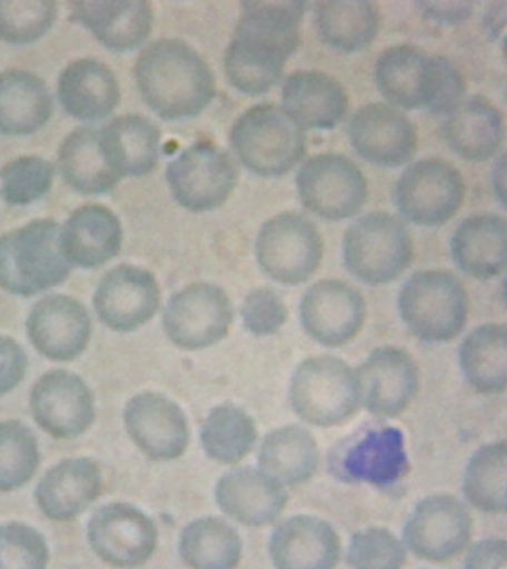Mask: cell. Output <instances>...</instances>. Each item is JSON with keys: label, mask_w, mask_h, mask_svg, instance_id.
<instances>
[{"label": "cell", "mask_w": 507, "mask_h": 569, "mask_svg": "<svg viewBox=\"0 0 507 569\" xmlns=\"http://www.w3.org/2000/svg\"><path fill=\"white\" fill-rule=\"evenodd\" d=\"M306 8V2L240 3L242 12L225 56L231 87L258 97L280 82L288 58L300 48Z\"/></svg>", "instance_id": "1"}, {"label": "cell", "mask_w": 507, "mask_h": 569, "mask_svg": "<svg viewBox=\"0 0 507 569\" xmlns=\"http://www.w3.org/2000/svg\"><path fill=\"white\" fill-rule=\"evenodd\" d=\"M133 76L142 101L163 120L196 118L217 96L216 76L181 39H158L137 58Z\"/></svg>", "instance_id": "2"}, {"label": "cell", "mask_w": 507, "mask_h": 569, "mask_svg": "<svg viewBox=\"0 0 507 569\" xmlns=\"http://www.w3.org/2000/svg\"><path fill=\"white\" fill-rule=\"evenodd\" d=\"M374 78L387 104L447 116L467 97L465 74L453 60L400 43L378 56Z\"/></svg>", "instance_id": "3"}, {"label": "cell", "mask_w": 507, "mask_h": 569, "mask_svg": "<svg viewBox=\"0 0 507 569\" xmlns=\"http://www.w3.org/2000/svg\"><path fill=\"white\" fill-rule=\"evenodd\" d=\"M60 224L39 218L0 236V288L31 297L66 282L71 266L62 253Z\"/></svg>", "instance_id": "4"}, {"label": "cell", "mask_w": 507, "mask_h": 569, "mask_svg": "<svg viewBox=\"0 0 507 569\" xmlns=\"http://www.w3.org/2000/svg\"><path fill=\"white\" fill-rule=\"evenodd\" d=\"M236 158L248 171L266 178L282 177L306 154V129L275 102L243 111L230 129Z\"/></svg>", "instance_id": "5"}, {"label": "cell", "mask_w": 507, "mask_h": 569, "mask_svg": "<svg viewBox=\"0 0 507 569\" xmlns=\"http://www.w3.org/2000/svg\"><path fill=\"white\" fill-rule=\"evenodd\" d=\"M398 311L408 331L425 342H447L465 331L469 296L451 271L418 270L398 296Z\"/></svg>", "instance_id": "6"}, {"label": "cell", "mask_w": 507, "mask_h": 569, "mask_svg": "<svg viewBox=\"0 0 507 569\" xmlns=\"http://www.w3.org/2000/svg\"><path fill=\"white\" fill-rule=\"evenodd\" d=\"M288 399L294 413L307 425H342L362 407L358 372L334 356H311L294 371Z\"/></svg>", "instance_id": "7"}, {"label": "cell", "mask_w": 507, "mask_h": 569, "mask_svg": "<svg viewBox=\"0 0 507 569\" xmlns=\"http://www.w3.org/2000/svg\"><path fill=\"white\" fill-rule=\"evenodd\" d=\"M346 269L371 287L394 282L411 264L414 242L399 217L369 212L346 230L342 240Z\"/></svg>", "instance_id": "8"}, {"label": "cell", "mask_w": 507, "mask_h": 569, "mask_svg": "<svg viewBox=\"0 0 507 569\" xmlns=\"http://www.w3.org/2000/svg\"><path fill=\"white\" fill-rule=\"evenodd\" d=\"M256 258L262 273L271 280L297 287L319 269L324 258L322 236L302 213H278L258 231Z\"/></svg>", "instance_id": "9"}, {"label": "cell", "mask_w": 507, "mask_h": 569, "mask_svg": "<svg viewBox=\"0 0 507 569\" xmlns=\"http://www.w3.org/2000/svg\"><path fill=\"white\" fill-rule=\"evenodd\" d=\"M465 198V177L448 160L439 158L409 163L394 191L400 217L420 227L447 224L460 211Z\"/></svg>", "instance_id": "10"}, {"label": "cell", "mask_w": 507, "mask_h": 569, "mask_svg": "<svg viewBox=\"0 0 507 569\" xmlns=\"http://www.w3.org/2000/svg\"><path fill=\"white\" fill-rule=\"evenodd\" d=\"M296 184L302 207L324 220L355 217L368 199V182L358 163L341 153H319L298 169Z\"/></svg>", "instance_id": "11"}, {"label": "cell", "mask_w": 507, "mask_h": 569, "mask_svg": "<svg viewBox=\"0 0 507 569\" xmlns=\"http://www.w3.org/2000/svg\"><path fill=\"white\" fill-rule=\"evenodd\" d=\"M162 320L168 340L178 349L203 350L229 336L233 305L218 284L190 283L169 298Z\"/></svg>", "instance_id": "12"}, {"label": "cell", "mask_w": 507, "mask_h": 569, "mask_svg": "<svg viewBox=\"0 0 507 569\" xmlns=\"http://www.w3.org/2000/svg\"><path fill=\"white\" fill-rule=\"evenodd\" d=\"M172 198L191 212L222 207L233 193L238 169L229 153L211 141H198L182 150L167 168Z\"/></svg>", "instance_id": "13"}, {"label": "cell", "mask_w": 507, "mask_h": 569, "mask_svg": "<svg viewBox=\"0 0 507 569\" xmlns=\"http://www.w3.org/2000/svg\"><path fill=\"white\" fill-rule=\"evenodd\" d=\"M89 547L110 567L132 569L149 562L159 545L155 520L129 502H109L89 519Z\"/></svg>", "instance_id": "14"}, {"label": "cell", "mask_w": 507, "mask_h": 569, "mask_svg": "<svg viewBox=\"0 0 507 569\" xmlns=\"http://www.w3.org/2000/svg\"><path fill=\"white\" fill-rule=\"evenodd\" d=\"M474 522L458 498L438 493L422 498L404 527V545L427 562H447L470 545Z\"/></svg>", "instance_id": "15"}, {"label": "cell", "mask_w": 507, "mask_h": 569, "mask_svg": "<svg viewBox=\"0 0 507 569\" xmlns=\"http://www.w3.org/2000/svg\"><path fill=\"white\" fill-rule=\"evenodd\" d=\"M30 411L52 438L74 439L96 421V396L78 373L52 369L31 387Z\"/></svg>", "instance_id": "16"}, {"label": "cell", "mask_w": 507, "mask_h": 569, "mask_svg": "<svg viewBox=\"0 0 507 569\" xmlns=\"http://www.w3.org/2000/svg\"><path fill=\"white\" fill-rule=\"evenodd\" d=\"M92 302L105 327L116 332H133L158 313L159 282L149 270L119 264L102 276Z\"/></svg>", "instance_id": "17"}, {"label": "cell", "mask_w": 507, "mask_h": 569, "mask_svg": "<svg viewBox=\"0 0 507 569\" xmlns=\"http://www.w3.org/2000/svg\"><path fill=\"white\" fill-rule=\"evenodd\" d=\"M367 318V302L359 289L340 279L311 284L300 301V322L307 336L325 347L354 340Z\"/></svg>", "instance_id": "18"}, {"label": "cell", "mask_w": 507, "mask_h": 569, "mask_svg": "<svg viewBox=\"0 0 507 569\" xmlns=\"http://www.w3.org/2000/svg\"><path fill=\"white\" fill-rule=\"evenodd\" d=\"M123 425L129 438L150 460H177L189 447L190 429L185 411L158 391L132 396L125 405Z\"/></svg>", "instance_id": "19"}, {"label": "cell", "mask_w": 507, "mask_h": 569, "mask_svg": "<svg viewBox=\"0 0 507 569\" xmlns=\"http://www.w3.org/2000/svg\"><path fill=\"white\" fill-rule=\"evenodd\" d=\"M347 131L356 153L377 167H404L417 153L416 124L402 110L387 102L360 107L351 116Z\"/></svg>", "instance_id": "20"}, {"label": "cell", "mask_w": 507, "mask_h": 569, "mask_svg": "<svg viewBox=\"0 0 507 569\" xmlns=\"http://www.w3.org/2000/svg\"><path fill=\"white\" fill-rule=\"evenodd\" d=\"M27 337L39 355L53 362H70L87 350L92 336L91 316L74 297L53 293L31 307Z\"/></svg>", "instance_id": "21"}, {"label": "cell", "mask_w": 507, "mask_h": 569, "mask_svg": "<svg viewBox=\"0 0 507 569\" xmlns=\"http://www.w3.org/2000/svg\"><path fill=\"white\" fill-rule=\"evenodd\" d=\"M356 372L362 391V407L374 417H399L420 389L417 362L399 347H378Z\"/></svg>", "instance_id": "22"}, {"label": "cell", "mask_w": 507, "mask_h": 569, "mask_svg": "<svg viewBox=\"0 0 507 569\" xmlns=\"http://www.w3.org/2000/svg\"><path fill=\"white\" fill-rule=\"evenodd\" d=\"M331 466L345 482L389 488L408 473L404 433L395 427L364 431L337 452Z\"/></svg>", "instance_id": "23"}, {"label": "cell", "mask_w": 507, "mask_h": 569, "mask_svg": "<svg viewBox=\"0 0 507 569\" xmlns=\"http://www.w3.org/2000/svg\"><path fill=\"white\" fill-rule=\"evenodd\" d=\"M269 556L275 569H334L340 562L341 540L328 520L296 515L276 525Z\"/></svg>", "instance_id": "24"}, {"label": "cell", "mask_w": 507, "mask_h": 569, "mask_svg": "<svg viewBox=\"0 0 507 569\" xmlns=\"http://www.w3.org/2000/svg\"><path fill=\"white\" fill-rule=\"evenodd\" d=\"M216 502L227 518L245 527L260 528L276 522L284 513L288 492L260 467H239L218 479Z\"/></svg>", "instance_id": "25"}, {"label": "cell", "mask_w": 507, "mask_h": 569, "mask_svg": "<svg viewBox=\"0 0 507 569\" xmlns=\"http://www.w3.org/2000/svg\"><path fill=\"white\" fill-rule=\"evenodd\" d=\"M70 20L91 31L110 51H136L153 30L155 13L145 0H80L70 3Z\"/></svg>", "instance_id": "26"}, {"label": "cell", "mask_w": 507, "mask_h": 569, "mask_svg": "<svg viewBox=\"0 0 507 569\" xmlns=\"http://www.w3.org/2000/svg\"><path fill=\"white\" fill-rule=\"evenodd\" d=\"M102 492V471L89 457L66 458L42 476L34 491L36 505L53 522H69L82 515Z\"/></svg>", "instance_id": "27"}, {"label": "cell", "mask_w": 507, "mask_h": 569, "mask_svg": "<svg viewBox=\"0 0 507 569\" xmlns=\"http://www.w3.org/2000/svg\"><path fill=\"white\" fill-rule=\"evenodd\" d=\"M449 253L463 274L491 280L507 273V218L476 212L458 222L449 239Z\"/></svg>", "instance_id": "28"}, {"label": "cell", "mask_w": 507, "mask_h": 569, "mask_svg": "<svg viewBox=\"0 0 507 569\" xmlns=\"http://www.w3.org/2000/svg\"><path fill=\"white\" fill-rule=\"evenodd\" d=\"M443 136L458 158L487 162L501 153L506 140L505 116L493 101L476 93L445 116Z\"/></svg>", "instance_id": "29"}, {"label": "cell", "mask_w": 507, "mask_h": 569, "mask_svg": "<svg viewBox=\"0 0 507 569\" xmlns=\"http://www.w3.org/2000/svg\"><path fill=\"white\" fill-rule=\"evenodd\" d=\"M282 107L302 128L327 131L346 119L349 96L331 74L319 70H300L285 79Z\"/></svg>", "instance_id": "30"}, {"label": "cell", "mask_w": 507, "mask_h": 569, "mask_svg": "<svg viewBox=\"0 0 507 569\" xmlns=\"http://www.w3.org/2000/svg\"><path fill=\"white\" fill-rule=\"evenodd\" d=\"M123 230L116 213L102 204L76 209L60 234L62 253L70 266L97 269L122 248Z\"/></svg>", "instance_id": "31"}, {"label": "cell", "mask_w": 507, "mask_h": 569, "mask_svg": "<svg viewBox=\"0 0 507 569\" xmlns=\"http://www.w3.org/2000/svg\"><path fill=\"white\" fill-rule=\"evenodd\" d=\"M58 100L71 118L97 122L109 118L120 102L118 79L96 58H79L61 71Z\"/></svg>", "instance_id": "32"}, {"label": "cell", "mask_w": 507, "mask_h": 569, "mask_svg": "<svg viewBox=\"0 0 507 569\" xmlns=\"http://www.w3.org/2000/svg\"><path fill=\"white\" fill-rule=\"evenodd\" d=\"M160 129L142 114H123L100 129L102 154L111 171L125 177H145L158 164Z\"/></svg>", "instance_id": "33"}, {"label": "cell", "mask_w": 507, "mask_h": 569, "mask_svg": "<svg viewBox=\"0 0 507 569\" xmlns=\"http://www.w3.org/2000/svg\"><path fill=\"white\" fill-rule=\"evenodd\" d=\"M53 102L43 80L30 71H0V133L22 137L51 119Z\"/></svg>", "instance_id": "34"}, {"label": "cell", "mask_w": 507, "mask_h": 569, "mask_svg": "<svg viewBox=\"0 0 507 569\" xmlns=\"http://www.w3.org/2000/svg\"><path fill=\"white\" fill-rule=\"evenodd\" d=\"M458 367L467 385L484 395L507 390V325L471 329L458 347Z\"/></svg>", "instance_id": "35"}, {"label": "cell", "mask_w": 507, "mask_h": 569, "mask_svg": "<svg viewBox=\"0 0 507 569\" xmlns=\"http://www.w3.org/2000/svg\"><path fill=\"white\" fill-rule=\"evenodd\" d=\"M320 40L337 51H365L380 30V9L368 0H327L315 4Z\"/></svg>", "instance_id": "36"}, {"label": "cell", "mask_w": 507, "mask_h": 569, "mask_svg": "<svg viewBox=\"0 0 507 569\" xmlns=\"http://www.w3.org/2000/svg\"><path fill=\"white\" fill-rule=\"evenodd\" d=\"M320 452L314 435L305 427L284 426L262 439L258 467L284 487L307 482L318 471Z\"/></svg>", "instance_id": "37"}, {"label": "cell", "mask_w": 507, "mask_h": 569, "mask_svg": "<svg viewBox=\"0 0 507 569\" xmlns=\"http://www.w3.org/2000/svg\"><path fill=\"white\" fill-rule=\"evenodd\" d=\"M58 171L62 180L80 194H105L120 178L107 164L100 146V131L76 128L58 150Z\"/></svg>", "instance_id": "38"}, {"label": "cell", "mask_w": 507, "mask_h": 569, "mask_svg": "<svg viewBox=\"0 0 507 569\" xmlns=\"http://www.w3.org/2000/svg\"><path fill=\"white\" fill-rule=\"evenodd\" d=\"M178 555L190 569H236L242 560L243 542L227 520L207 516L181 529Z\"/></svg>", "instance_id": "39"}, {"label": "cell", "mask_w": 507, "mask_h": 569, "mask_svg": "<svg viewBox=\"0 0 507 569\" xmlns=\"http://www.w3.org/2000/svg\"><path fill=\"white\" fill-rule=\"evenodd\" d=\"M257 438L254 418L231 402L213 407L200 427L205 453L221 465H238L252 451Z\"/></svg>", "instance_id": "40"}, {"label": "cell", "mask_w": 507, "mask_h": 569, "mask_svg": "<svg viewBox=\"0 0 507 569\" xmlns=\"http://www.w3.org/2000/svg\"><path fill=\"white\" fill-rule=\"evenodd\" d=\"M463 493L485 513L507 511V440L476 449L463 473Z\"/></svg>", "instance_id": "41"}, {"label": "cell", "mask_w": 507, "mask_h": 569, "mask_svg": "<svg viewBox=\"0 0 507 569\" xmlns=\"http://www.w3.org/2000/svg\"><path fill=\"white\" fill-rule=\"evenodd\" d=\"M40 465L38 438L18 420L0 421V492L24 487Z\"/></svg>", "instance_id": "42"}, {"label": "cell", "mask_w": 507, "mask_h": 569, "mask_svg": "<svg viewBox=\"0 0 507 569\" xmlns=\"http://www.w3.org/2000/svg\"><path fill=\"white\" fill-rule=\"evenodd\" d=\"M57 18L52 0H0V40L33 43L47 34Z\"/></svg>", "instance_id": "43"}, {"label": "cell", "mask_w": 507, "mask_h": 569, "mask_svg": "<svg viewBox=\"0 0 507 569\" xmlns=\"http://www.w3.org/2000/svg\"><path fill=\"white\" fill-rule=\"evenodd\" d=\"M56 169L40 156H21L0 169V194L12 207H24L51 189Z\"/></svg>", "instance_id": "44"}, {"label": "cell", "mask_w": 507, "mask_h": 569, "mask_svg": "<svg viewBox=\"0 0 507 569\" xmlns=\"http://www.w3.org/2000/svg\"><path fill=\"white\" fill-rule=\"evenodd\" d=\"M347 563L351 569H402L407 547L389 529L365 528L351 536Z\"/></svg>", "instance_id": "45"}, {"label": "cell", "mask_w": 507, "mask_h": 569, "mask_svg": "<svg viewBox=\"0 0 507 569\" xmlns=\"http://www.w3.org/2000/svg\"><path fill=\"white\" fill-rule=\"evenodd\" d=\"M49 547L42 532L22 522L0 525V569H47Z\"/></svg>", "instance_id": "46"}, {"label": "cell", "mask_w": 507, "mask_h": 569, "mask_svg": "<svg viewBox=\"0 0 507 569\" xmlns=\"http://www.w3.org/2000/svg\"><path fill=\"white\" fill-rule=\"evenodd\" d=\"M240 316L245 329L256 337L274 336L288 319V309L275 289L261 287L252 289L245 297Z\"/></svg>", "instance_id": "47"}, {"label": "cell", "mask_w": 507, "mask_h": 569, "mask_svg": "<svg viewBox=\"0 0 507 569\" xmlns=\"http://www.w3.org/2000/svg\"><path fill=\"white\" fill-rule=\"evenodd\" d=\"M29 359L18 341L0 336V396L9 393L24 380Z\"/></svg>", "instance_id": "48"}, {"label": "cell", "mask_w": 507, "mask_h": 569, "mask_svg": "<svg viewBox=\"0 0 507 569\" xmlns=\"http://www.w3.org/2000/svg\"><path fill=\"white\" fill-rule=\"evenodd\" d=\"M416 7L427 21L445 27L463 24L475 11V4L465 0H431L417 2Z\"/></svg>", "instance_id": "49"}, {"label": "cell", "mask_w": 507, "mask_h": 569, "mask_svg": "<svg viewBox=\"0 0 507 569\" xmlns=\"http://www.w3.org/2000/svg\"><path fill=\"white\" fill-rule=\"evenodd\" d=\"M465 569H507V540L487 538L467 551Z\"/></svg>", "instance_id": "50"}, {"label": "cell", "mask_w": 507, "mask_h": 569, "mask_svg": "<svg viewBox=\"0 0 507 569\" xmlns=\"http://www.w3.org/2000/svg\"><path fill=\"white\" fill-rule=\"evenodd\" d=\"M491 190L494 198L507 211V150L494 160L491 169Z\"/></svg>", "instance_id": "51"}, {"label": "cell", "mask_w": 507, "mask_h": 569, "mask_svg": "<svg viewBox=\"0 0 507 569\" xmlns=\"http://www.w3.org/2000/svg\"><path fill=\"white\" fill-rule=\"evenodd\" d=\"M501 300L507 310V273L505 274V279H503L501 282Z\"/></svg>", "instance_id": "52"}]
</instances>
